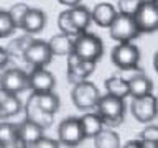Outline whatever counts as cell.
Returning a JSON list of instances; mask_svg holds the SVG:
<instances>
[{
	"mask_svg": "<svg viewBox=\"0 0 158 148\" xmlns=\"http://www.w3.org/2000/svg\"><path fill=\"white\" fill-rule=\"evenodd\" d=\"M96 113L102 118L104 123L109 125H118L123 120V113H125V105H123V99L114 97L110 94L99 97L96 102Z\"/></svg>",
	"mask_w": 158,
	"mask_h": 148,
	"instance_id": "6da1fadb",
	"label": "cell"
},
{
	"mask_svg": "<svg viewBox=\"0 0 158 148\" xmlns=\"http://www.w3.org/2000/svg\"><path fill=\"white\" fill-rule=\"evenodd\" d=\"M104 46L101 38L92 33H79L74 39V54L84 61L97 63L102 58Z\"/></svg>",
	"mask_w": 158,
	"mask_h": 148,
	"instance_id": "7a4b0ae2",
	"label": "cell"
},
{
	"mask_svg": "<svg viewBox=\"0 0 158 148\" xmlns=\"http://www.w3.org/2000/svg\"><path fill=\"white\" fill-rule=\"evenodd\" d=\"M110 58H112V63L118 69L135 71L138 68V61H140V51L132 41H123V43H118L112 49Z\"/></svg>",
	"mask_w": 158,
	"mask_h": 148,
	"instance_id": "3957f363",
	"label": "cell"
},
{
	"mask_svg": "<svg viewBox=\"0 0 158 148\" xmlns=\"http://www.w3.org/2000/svg\"><path fill=\"white\" fill-rule=\"evenodd\" d=\"M132 18L140 33H153L158 28V10L155 0H142Z\"/></svg>",
	"mask_w": 158,
	"mask_h": 148,
	"instance_id": "277c9868",
	"label": "cell"
},
{
	"mask_svg": "<svg viewBox=\"0 0 158 148\" xmlns=\"http://www.w3.org/2000/svg\"><path fill=\"white\" fill-rule=\"evenodd\" d=\"M73 102L79 110H89L96 105L99 96V89L89 81H79L77 84H74L73 92H71Z\"/></svg>",
	"mask_w": 158,
	"mask_h": 148,
	"instance_id": "5b68a950",
	"label": "cell"
},
{
	"mask_svg": "<svg viewBox=\"0 0 158 148\" xmlns=\"http://www.w3.org/2000/svg\"><path fill=\"white\" fill-rule=\"evenodd\" d=\"M110 36L114 39H117L118 43H123V41H132L135 39L140 31H138L135 22L130 15H123V13H117L114 22L110 23Z\"/></svg>",
	"mask_w": 158,
	"mask_h": 148,
	"instance_id": "8992f818",
	"label": "cell"
},
{
	"mask_svg": "<svg viewBox=\"0 0 158 148\" xmlns=\"http://www.w3.org/2000/svg\"><path fill=\"white\" fill-rule=\"evenodd\" d=\"M58 137H59V143L64 146L79 145L86 138L84 137L82 125H81V118L69 117L66 120H63L59 123V128H58Z\"/></svg>",
	"mask_w": 158,
	"mask_h": 148,
	"instance_id": "52a82bcc",
	"label": "cell"
},
{
	"mask_svg": "<svg viewBox=\"0 0 158 148\" xmlns=\"http://www.w3.org/2000/svg\"><path fill=\"white\" fill-rule=\"evenodd\" d=\"M130 110H132V115L138 122L142 123L152 122L156 117V97L152 92L142 97H133Z\"/></svg>",
	"mask_w": 158,
	"mask_h": 148,
	"instance_id": "ba28073f",
	"label": "cell"
},
{
	"mask_svg": "<svg viewBox=\"0 0 158 148\" xmlns=\"http://www.w3.org/2000/svg\"><path fill=\"white\" fill-rule=\"evenodd\" d=\"M51 49L48 46V41H40V39H35V41L30 44V46L23 51L22 59L25 63L31 64L35 68H43L51 61Z\"/></svg>",
	"mask_w": 158,
	"mask_h": 148,
	"instance_id": "9c48e42d",
	"label": "cell"
},
{
	"mask_svg": "<svg viewBox=\"0 0 158 148\" xmlns=\"http://www.w3.org/2000/svg\"><path fill=\"white\" fill-rule=\"evenodd\" d=\"M0 87L12 94H18L25 89H30L28 74L18 68H10L0 76Z\"/></svg>",
	"mask_w": 158,
	"mask_h": 148,
	"instance_id": "30bf717a",
	"label": "cell"
},
{
	"mask_svg": "<svg viewBox=\"0 0 158 148\" xmlns=\"http://www.w3.org/2000/svg\"><path fill=\"white\" fill-rule=\"evenodd\" d=\"M25 112H27V118H28V120L35 122L36 125L41 127L43 130H44V128H48V127H51L53 122H54V113H49L46 110H43V109L38 105L35 92L28 97L27 105H25Z\"/></svg>",
	"mask_w": 158,
	"mask_h": 148,
	"instance_id": "8fae6325",
	"label": "cell"
},
{
	"mask_svg": "<svg viewBox=\"0 0 158 148\" xmlns=\"http://www.w3.org/2000/svg\"><path fill=\"white\" fill-rule=\"evenodd\" d=\"M28 86L33 92H49L56 86V79L44 68H35L31 74H28Z\"/></svg>",
	"mask_w": 158,
	"mask_h": 148,
	"instance_id": "7c38bea8",
	"label": "cell"
},
{
	"mask_svg": "<svg viewBox=\"0 0 158 148\" xmlns=\"http://www.w3.org/2000/svg\"><path fill=\"white\" fill-rule=\"evenodd\" d=\"M17 133L18 143H22V146H35V143L43 137V128L35 122L25 118L22 123L17 125Z\"/></svg>",
	"mask_w": 158,
	"mask_h": 148,
	"instance_id": "4fadbf2b",
	"label": "cell"
},
{
	"mask_svg": "<svg viewBox=\"0 0 158 148\" xmlns=\"http://www.w3.org/2000/svg\"><path fill=\"white\" fill-rule=\"evenodd\" d=\"M127 84H128V96H132V97L147 96V94H150L152 89H153L152 79L148 77L145 72L138 71V69L130 79H127Z\"/></svg>",
	"mask_w": 158,
	"mask_h": 148,
	"instance_id": "5bb4252c",
	"label": "cell"
},
{
	"mask_svg": "<svg viewBox=\"0 0 158 148\" xmlns=\"http://www.w3.org/2000/svg\"><path fill=\"white\" fill-rule=\"evenodd\" d=\"M46 25V15H44L43 10L40 8H30L27 15H25L20 28H23L27 33L33 35V33H40Z\"/></svg>",
	"mask_w": 158,
	"mask_h": 148,
	"instance_id": "9a60e30c",
	"label": "cell"
},
{
	"mask_svg": "<svg viewBox=\"0 0 158 148\" xmlns=\"http://www.w3.org/2000/svg\"><path fill=\"white\" fill-rule=\"evenodd\" d=\"M117 15V10L114 5L110 3H99L94 7V10L91 12V20L94 23H97L99 27H106L109 28L110 27V23L114 22V18H115Z\"/></svg>",
	"mask_w": 158,
	"mask_h": 148,
	"instance_id": "2e32d148",
	"label": "cell"
},
{
	"mask_svg": "<svg viewBox=\"0 0 158 148\" xmlns=\"http://www.w3.org/2000/svg\"><path fill=\"white\" fill-rule=\"evenodd\" d=\"M48 46L51 49V54L56 56H69L71 53H74V39L68 35H54L49 38Z\"/></svg>",
	"mask_w": 158,
	"mask_h": 148,
	"instance_id": "e0dca14e",
	"label": "cell"
},
{
	"mask_svg": "<svg viewBox=\"0 0 158 148\" xmlns=\"http://www.w3.org/2000/svg\"><path fill=\"white\" fill-rule=\"evenodd\" d=\"M94 69H96V63L84 61V59L77 58L74 53H71L68 56V71L74 72L81 79H86L87 76H91V74L94 72Z\"/></svg>",
	"mask_w": 158,
	"mask_h": 148,
	"instance_id": "ac0fdd59",
	"label": "cell"
},
{
	"mask_svg": "<svg viewBox=\"0 0 158 148\" xmlns=\"http://www.w3.org/2000/svg\"><path fill=\"white\" fill-rule=\"evenodd\" d=\"M69 15H71V20H73L74 27L79 30V33L86 31V28L89 27V23L92 22V20H91V12H89L84 5H74V7H71Z\"/></svg>",
	"mask_w": 158,
	"mask_h": 148,
	"instance_id": "d6986e66",
	"label": "cell"
},
{
	"mask_svg": "<svg viewBox=\"0 0 158 148\" xmlns=\"http://www.w3.org/2000/svg\"><path fill=\"white\" fill-rule=\"evenodd\" d=\"M81 125L84 130V137L94 138L104 128V122L97 113H86L84 117H81Z\"/></svg>",
	"mask_w": 158,
	"mask_h": 148,
	"instance_id": "ffe728a7",
	"label": "cell"
},
{
	"mask_svg": "<svg viewBox=\"0 0 158 148\" xmlns=\"http://www.w3.org/2000/svg\"><path fill=\"white\" fill-rule=\"evenodd\" d=\"M106 89H107V94H110L114 97H118V99H125L128 96L127 79H123L120 76H112V77L106 79Z\"/></svg>",
	"mask_w": 158,
	"mask_h": 148,
	"instance_id": "44dd1931",
	"label": "cell"
},
{
	"mask_svg": "<svg viewBox=\"0 0 158 148\" xmlns=\"http://www.w3.org/2000/svg\"><path fill=\"white\" fill-rule=\"evenodd\" d=\"M120 138L114 130H106L102 128L101 132L94 137V146L97 148H118Z\"/></svg>",
	"mask_w": 158,
	"mask_h": 148,
	"instance_id": "7402d4cb",
	"label": "cell"
},
{
	"mask_svg": "<svg viewBox=\"0 0 158 148\" xmlns=\"http://www.w3.org/2000/svg\"><path fill=\"white\" fill-rule=\"evenodd\" d=\"M22 110V102L17 97V94H8L7 97L0 102V118L13 117Z\"/></svg>",
	"mask_w": 158,
	"mask_h": 148,
	"instance_id": "603a6c76",
	"label": "cell"
},
{
	"mask_svg": "<svg viewBox=\"0 0 158 148\" xmlns=\"http://www.w3.org/2000/svg\"><path fill=\"white\" fill-rule=\"evenodd\" d=\"M35 96H36V102L38 105L43 109V110H46L49 113H56L59 110V97L54 94L53 91L49 92H35Z\"/></svg>",
	"mask_w": 158,
	"mask_h": 148,
	"instance_id": "cb8c5ba5",
	"label": "cell"
},
{
	"mask_svg": "<svg viewBox=\"0 0 158 148\" xmlns=\"http://www.w3.org/2000/svg\"><path fill=\"white\" fill-rule=\"evenodd\" d=\"M18 143L17 125L8 122L0 123V146H13Z\"/></svg>",
	"mask_w": 158,
	"mask_h": 148,
	"instance_id": "d4e9b609",
	"label": "cell"
},
{
	"mask_svg": "<svg viewBox=\"0 0 158 148\" xmlns=\"http://www.w3.org/2000/svg\"><path fill=\"white\" fill-rule=\"evenodd\" d=\"M58 27H59V30H61L63 35H68V36H77V35H79V30L74 27V23H73V20H71L69 10L59 13V17H58Z\"/></svg>",
	"mask_w": 158,
	"mask_h": 148,
	"instance_id": "484cf974",
	"label": "cell"
},
{
	"mask_svg": "<svg viewBox=\"0 0 158 148\" xmlns=\"http://www.w3.org/2000/svg\"><path fill=\"white\" fill-rule=\"evenodd\" d=\"M13 30H15V25L10 13L5 12V10H0V38L10 36Z\"/></svg>",
	"mask_w": 158,
	"mask_h": 148,
	"instance_id": "4316f807",
	"label": "cell"
},
{
	"mask_svg": "<svg viewBox=\"0 0 158 148\" xmlns=\"http://www.w3.org/2000/svg\"><path fill=\"white\" fill-rule=\"evenodd\" d=\"M28 10H30V7L27 3H17L8 10L10 17H12V20H13L15 28H20V25H22V22H23V18H25V15H27Z\"/></svg>",
	"mask_w": 158,
	"mask_h": 148,
	"instance_id": "83f0119b",
	"label": "cell"
},
{
	"mask_svg": "<svg viewBox=\"0 0 158 148\" xmlns=\"http://www.w3.org/2000/svg\"><path fill=\"white\" fill-rule=\"evenodd\" d=\"M140 3H142V0H118V13L130 15L132 17Z\"/></svg>",
	"mask_w": 158,
	"mask_h": 148,
	"instance_id": "f1b7e54d",
	"label": "cell"
},
{
	"mask_svg": "<svg viewBox=\"0 0 158 148\" xmlns=\"http://www.w3.org/2000/svg\"><path fill=\"white\" fill-rule=\"evenodd\" d=\"M142 142H158V127L156 125H148L140 133Z\"/></svg>",
	"mask_w": 158,
	"mask_h": 148,
	"instance_id": "f546056e",
	"label": "cell"
},
{
	"mask_svg": "<svg viewBox=\"0 0 158 148\" xmlns=\"http://www.w3.org/2000/svg\"><path fill=\"white\" fill-rule=\"evenodd\" d=\"M35 146H38V148H58V146H61V145H59V142H56V140L41 137L36 143H35Z\"/></svg>",
	"mask_w": 158,
	"mask_h": 148,
	"instance_id": "4dcf8cb0",
	"label": "cell"
},
{
	"mask_svg": "<svg viewBox=\"0 0 158 148\" xmlns=\"http://www.w3.org/2000/svg\"><path fill=\"white\" fill-rule=\"evenodd\" d=\"M8 61H10V56H8L7 49L0 46V69L7 66V64H8Z\"/></svg>",
	"mask_w": 158,
	"mask_h": 148,
	"instance_id": "1f68e13d",
	"label": "cell"
},
{
	"mask_svg": "<svg viewBox=\"0 0 158 148\" xmlns=\"http://www.w3.org/2000/svg\"><path fill=\"white\" fill-rule=\"evenodd\" d=\"M66 79H68V81L71 82V84H77L79 81H82V79L79 77V76H76L74 72H69V71H68V74H66Z\"/></svg>",
	"mask_w": 158,
	"mask_h": 148,
	"instance_id": "d6a6232c",
	"label": "cell"
},
{
	"mask_svg": "<svg viewBox=\"0 0 158 148\" xmlns=\"http://www.w3.org/2000/svg\"><path fill=\"white\" fill-rule=\"evenodd\" d=\"M138 146H142V140H140V138H138V140H128L127 145H125V148H138Z\"/></svg>",
	"mask_w": 158,
	"mask_h": 148,
	"instance_id": "836d02e7",
	"label": "cell"
},
{
	"mask_svg": "<svg viewBox=\"0 0 158 148\" xmlns=\"http://www.w3.org/2000/svg\"><path fill=\"white\" fill-rule=\"evenodd\" d=\"M58 2L63 5H68V7H74V5H79L81 0H58Z\"/></svg>",
	"mask_w": 158,
	"mask_h": 148,
	"instance_id": "e575fe53",
	"label": "cell"
},
{
	"mask_svg": "<svg viewBox=\"0 0 158 148\" xmlns=\"http://www.w3.org/2000/svg\"><path fill=\"white\" fill-rule=\"evenodd\" d=\"M142 146L143 148H153V146H156V142H142Z\"/></svg>",
	"mask_w": 158,
	"mask_h": 148,
	"instance_id": "d590c367",
	"label": "cell"
}]
</instances>
